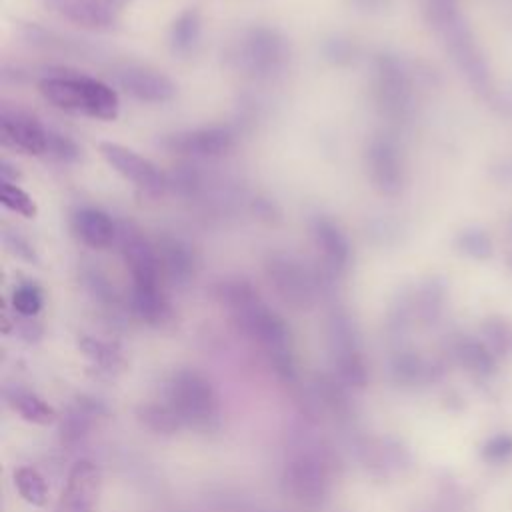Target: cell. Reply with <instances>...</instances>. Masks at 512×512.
<instances>
[{
    "label": "cell",
    "instance_id": "obj_1",
    "mask_svg": "<svg viewBox=\"0 0 512 512\" xmlns=\"http://www.w3.org/2000/svg\"><path fill=\"white\" fill-rule=\"evenodd\" d=\"M40 94L62 110L92 118L110 120L118 112L116 92L86 76H48L40 82Z\"/></svg>",
    "mask_w": 512,
    "mask_h": 512
},
{
    "label": "cell",
    "instance_id": "obj_2",
    "mask_svg": "<svg viewBox=\"0 0 512 512\" xmlns=\"http://www.w3.org/2000/svg\"><path fill=\"white\" fill-rule=\"evenodd\" d=\"M100 152H102L104 160L132 184L146 188V190H158L162 186L160 170L148 158L136 154L134 150L124 148L120 144L102 142Z\"/></svg>",
    "mask_w": 512,
    "mask_h": 512
},
{
    "label": "cell",
    "instance_id": "obj_3",
    "mask_svg": "<svg viewBox=\"0 0 512 512\" xmlns=\"http://www.w3.org/2000/svg\"><path fill=\"white\" fill-rule=\"evenodd\" d=\"M2 136L16 148L28 154H42L50 148V136L30 116L24 114H2Z\"/></svg>",
    "mask_w": 512,
    "mask_h": 512
},
{
    "label": "cell",
    "instance_id": "obj_4",
    "mask_svg": "<svg viewBox=\"0 0 512 512\" xmlns=\"http://www.w3.org/2000/svg\"><path fill=\"white\" fill-rule=\"evenodd\" d=\"M76 236L90 248H104L116 236L114 222L96 208H82L72 216Z\"/></svg>",
    "mask_w": 512,
    "mask_h": 512
},
{
    "label": "cell",
    "instance_id": "obj_5",
    "mask_svg": "<svg viewBox=\"0 0 512 512\" xmlns=\"http://www.w3.org/2000/svg\"><path fill=\"white\" fill-rule=\"evenodd\" d=\"M122 84L136 98L148 102H164L174 94L172 82L166 76L150 70H128L122 76Z\"/></svg>",
    "mask_w": 512,
    "mask_h": 512
},
{
    "label": "cell",
    "instance_id": "obj_6",
    "mask_svg": "<svg viewBox=\"0 0 512 512\" xmlns=\"http://www.w3.org/2000/svg\"><path fill=\"white\" fill-rule=\"evenodd\" d=\"M128 0H66V12L70 18L90 26H102L114 20V14Z\"/></svg>",
    "mask_w": 512,
    "mask_h": 512
},
{
    "label": "cell",
    "instance_id": "obj_7",
    "mask_svg": "<svg viewBox=\"0 0 512 512\" xmlns=\"http://www.w3.org/2000/svg\"><path fill=\"white\" fill-rule=\"evenodd\" d=\"M174 146L182 148L184 152H198V154H216L230 146V134L226 130H198L190 134H182L174 140Z\"/></svg>",
    "mask_w": 512,
    "mask_h": 512
},
{
    "label": "cell",
    "instance_id": "obj_8",
    "mask_svg": "<svg viewBox=\"0 0 512 512\" xmlns=\"http://www.w3.org/2000/svg\"><path fill=\"white\" fill-rule=\"evenodd\" d=\"M484 344L494 356H512V322L502 316H492L482 326Z\"/></svg>",
    "mask_w": 512,
    "mask_h": 512
},
{
    "label": "cell",
    "instance_id": "obj_9",
    "mask_svg": "<svg viewBox=\"0 0 512 512\" xmlns=\"http://www.w3.org/2000/svg\"><path fill=\"white\" fill-rule=\"evenodd\" d=\"M460 352V358L462 362L476 374H490L494 372L496 368V362H494V354L492 350L484 344V342H478V340H464L458 348Z\"/></svg>",
    "mask_w": 512,
    "mask_h": 512
},
{
    "label": "cell",
    "instance_id": "obj_10",
    "mask_svg": "<svg viewBox=\"0 0 512 512\" xmlns=\"http://www.w3.org/2000/svg\"><path fill=\"white\" fill-rule=\"evenodd\" d=\"M0 198H2V204H4L6 208H10L12 212L22 214V216H26V218L34 216V212H36V206H34L32 198H30L22 188H18L16 184L2 182Z\"/></svg>",
    "mask_w": 512,
    "mask_h": 512
},
{
    "label": "cell",
    "instance_id": "obj_11",
    "mask_svg": "<svg viewBox=\"0 0 512 512\" xmlns=\"http://www.w3.org/2000/svg\"><path fill=\"white\" fill-rule=\"evenodd\" d=\"M458 248L472 258H488L492 242L484 230H466L458 238Z\"/></svg>",
    "mask_w": 512,
    "mask_h": 512
},
{
    "label": "cell",
    "instance_id": "obj_12",
    "mask_svg": "<svg viewBox=\"0 0 512 512\" xmlns=\"http://www.w3.org/2000/svg\"><path fill=\"white\" fill-rule=\"evenodd\" d=\"M482 458L492 464L508 462L512 458V434L502 432L492 436L482 448Z\"/></svg>",
    "mask_w": 512,
    "mask_h": 512
},
{
    "label": "cell",
    "instance_id": "obj_13",
    "mask_svg": "<svg viewBox=\"0 0 512 512\" xmlns=\"http://www.w3.org/2000/svg\"><path fill=\"white\" fill-rule=\"evenodd\" d=\"M318 238H320V242L324 246V252L328 256H332L334 260H344L346 258V244H344V240L340 238V234L332 226L322 224L318 228Z\"/></svg>",
    "mask_w": 512,
    "mask_h": 512
},
{
    "label": "cell",
    "instance_id": "obj_14",
    "mask_svg": "<svg viewBox=\"0 0 512 512\" xmlns=\"http://www.w3.org/2000/svg\"><path fill=\"white\" fill-rule=\"evenodd\" d=\"M14 306L22 314H34L40 308V294L34 286L24 284L14 292Z\"/></svg>",
    "mask_w": 512,
    "mask_h": 512
}]
</instances>
